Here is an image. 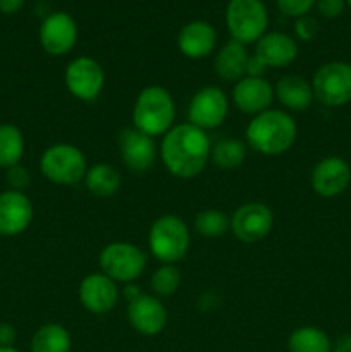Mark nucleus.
I'll use <instances>...</instances> for the list:
<instances>
[{"label":"nucleus","instance_id":"1","mask_svg":"<svg viewBox=\"0 0 351 352\" xmlns=\"http://www.w3.org/2000/svg\"><path fill=\"white\" fill-rule=\"evenodd\" d=\"M210 157V141L205 131L193 124H179L165 133L162 141V160L172 175L196 177Z\"/></svg>","mask_w":351,"mask_h":352},{"label":"nucleus","instance_id":"2","mask_svg":"<svg viewBox=\"0 0 351 352\" xmlns=\"http://www.w3.org/2000/svg\"><path fill=\"white\" fill-rule=\"evenodd\" d=\"M246 140L258 153L281 155L295 143L296 122L282 110H265L250 122Z\"/></svg>","mask_w":351,"mask_h":352},{"label":"nucleus","instance_id":"3","mask_svg":"<svg viewBox=\"0 0 351 352\" xmlns=\"http://www.w3.org/2000/svg\"><path fill=\"white\" fill-rule=\"evenodd\" d=\"M176 119V105L171 93L162 86H148L138 95L133 110L134 129L147 136L169 133Z\"/></svg>","mask_w":351,"mask_h":352},{"label":"nucleus","instance_id":"4","mask_svg":"<svg viewBox=\"0 0 351 352\" xmlns=\"http://www.w3.org/2000/svg\"><path fill=\"white\" fill-rule=\"evenodd\" d=\"M189 243L191 237L188 227L176 215H164L155 220L148 236L151 253L165 265H174L182 260L188 253Z\"/></svg>","mask_w":351,"mask_h":352},{"label":"nucleus","instance_id":"5","mask_svg":"<svg viewBox=\"0 0 351 352\" xmlns=\"http://www.w3.org/2000/svg\"><path fill=\"white\" fill-rule=\"evenodd\" d=\"M226 24L233 40L253 43L265 34L268 24L267 9L262 0H229L226 7Z\"/></svg>","mask_w":351,"mask_h":352},{"label":"nucleus","instance_id":"6","mask_svg":"<svg viewBox=\"0 0 351 352\" xmlns=\"http://www.w3.org/2000/svg\"><path fill=\"white\" fill-rule=\"evenodd\" d=\"M41 174L50 182L74 186L86 175V160L81 150L72 144H54L47 148L40 160Z\"/></svg>","mask_w":351,"mask_h":352},{"label":"nucleus","instance_id":"7","mask_svg":"<svg viewBox=\"0 0 351 352\" xmlns=\"http://www.w3.org/2000/svg\"><path fill=\"white\" fill-rule=\"evenodd\" d=\"M313 95L326 107H343L351 102V64L329 62L313 76Z\"/></svg>","mask_w":351,"mask_h":352},{"label":"nucleus","instance_id":"8","mask_svg":"<svg viewBox=\"0 0 351 352\" xmlns=\"http://www.w3.org/2000/svg\"><path fill=\"white\" fill-rule=\"evenodd\" d=\"M298 55V45L291 36L284 33H267L257 41L255 55L248 62V76L260 78L265 67H286Z\"/></svg>","mask_w":351,"mask_h":352},{"label":"nucleus","instance_id":"9","mask_svg":"<svg viewBox=\"0 0 351 352\" xmlns=\"http://www.w3.org/2000/svg\"><path fill=\"white\" fill-rule=\"evenodd\" d=\"M147 258L138 246L129 243H112L103 248L100 267L114 282H133L143 274Z\"/></svg>","mask_w":351,"mask_h":352},{"label":"nucleus","instance_id":"10","mask_svg":"<svg viewBox=\"0 0 351 352\" xmlns=\"http://www.w3.org/2000/svg\"><path fill=\"white\" fill-rule=\"evenodd\" d=\"M103 85H105V72L95 58H74L65 69V86L72 96L83 102H93L98 98Z\"/></svg>","mask_w":351,"mask_h":352},{"label":"nucleus","instance_id":"11","mask_svg":"<svg viewBox=\"0 0 351 352\" xmlns=\"http://www.w3.org/2000/svg\"><path fill=\"white\" fill-rule=\"evenodd\" d=\"M274 226V213L264 203H244L234 212L231 229L243 243H257L264 239Z\"/></svg>","mask_w":351,"mask_h":352},{"label":"nucleus","instance_id":"12","mask_svg":"<svg viewBox=\"0 0 351 352\" xmlns=\"http://www.w3.org/2000/svg\"><path fill=\"white\" fill-rule=\"evenodd\" d=\"M227 109H229V103H227V96L224 95L222 89L215 88V86H206V88L200 89L189 103V124L203 131L213 129L224 122Z\"/></svg>","mask_w":351,"mask_h":352},{"label":"nucleus","instance_id":"13","mask_svg":"<svg viewBox=\"0 0 351 352\" xmlns=\"http://www.w3.org/2000/svg\"><path fill=\"white\" fill-rule=\"evenodd\" d=\"M78 40V26L65 12H54L41 23L40 43L50 55L61 57L67 54Z\"/></svg>","mask_w":351,"mask_h":352},{"label":"nucleus","instance_id":"14","mask_svg":"<svg viewBox=\"0 0 351 352\" xmlns=\"http://www.w3.org/2000/svg\"><path fill=\"white\" fill-rule=\"evenodd\" d=\"M33 220V205L23 191L0 192V236H19Z\"/></svg>","mask_w":351,"mask_h":352},{"label":"nucleus","instance_id":"15","mask_svg":"<svg viewBox=\"0 0 351 352\" xmlns=\"http://www.w3.org/2000/svg\"><path fill=\"white\" fill-rule=\"evenodd\" d=\"M351 182V167L344 158L327 157L315 165L312 186L322 198H334L346 191Z\"/></svg>","mask_w":351,"mask_h":352},{"label":"nucleus","instance_id":"16","mask_svg":"<svg viewBox=\"0 0 351 352\" xmlns=\"http://www.w3.org/2000/svg\"><path fill=\"white\" fill-rule=\"evenodd\" d=\"M119 151L126 167L133 172L151 168L157 157L153 140L138 129H124L119 134Z\"/></svg>","mask_w":351,"mask_h":352},{"label":"nucleus","instance_id":"17","mask_svg":"<svg viewBox=\"0 0 351 352\" xmlns=\"http://www.w3.org/2000/svg\"><path fill=\"white\" fill-rule=\"evenodd\" d=\"M127 318L136 332L143 336H157L167 323V311L157 298L141 294L129 301Z\"/></svg>","mask_w":351,"mask_h":352},{"label":"nucleus","instance_id":"18","mask_svg":"<svg viewBox=\"0 0 351 352\" xmlns=\"http://www.w3.org/2000/svg\"><path fill=\"white\" fill-rule=\"evenodd\" d=\"M119 291L116 282L105 274H92L79 285V299L88 311L103 315L116 306Z\"/></svg>","mask_w":351,"mask_h":352},{"label":"nucleus","instance_id":"19","mask_svg":"<svg viewBox=\"0 0 351 352\" xmlns=\"http://www.w3.org/2000/svg\"><path fill=\"white\" fill-rule=\"evenodd\" d=\"M233 100L236 103L237 109L244 113H258L268 110L274 100V89H272L270 82L265 81L264 78H255V76H248V78L240 79L234 86Z\"/></svg>","mask_w":351,"mask_h":352},{"label":"nucleus","instance_id":"20","mask_svg":"<svg viewBox=\"0 0 351 352\" xmlns=\"http://www.w3.org/2000/svg\"><path fill=\"white\" fill-rule=\"evenodd\" d=\"M217 34L212 24L205 21H193L181 30L178 36L179 50L188 58H203L215 48Z\"/></svg>","mask_w":351,"mask_h":352},{"label":"nucleus","instance_id":"21","mask_svg":"<svg viewBox=\"0 0 351 352\" xmlns=\"http://www.w3.org/2000/svg\"><path fill=\"white\" fill-rule=\"evenodd\" d=\"M248 52L243 43L231 40L224 45L215 57V72L224 81H240L248 72Z\"/></svg>","mask_w":351,"mask_h":352},{"label":"nucleus","instance_id":"22","mask_svg":"<svg viewBox=\"0 0 351 352\" xmlns=\"http://www.w3.org/2000/svg\"><path fill=\"white\" fill-rule=\"evenodd\" d=\"M275 95L286 109L295 110V112L306 110L315 98L312 85L301 76H284L279 79L275 86Z\"/></svg>","mask_w":351,"mask_h":352},{"label":"nucleus","instance_id":"23","mask_svg":"<svg viewBox=\"0 0 351 352\" xmlns=\"http://www.w3.org/2000/svg\"><path fill=\"white\" fill-rule=\"evenodd\" d=\"M71 336L57 323H47L34 332L31 339V352H69Z\"/></svg>","mask_w":351,"mask_h":352},{"label":"nucleus","instance_id":"24","mask_svg":"<svg viewBox=\"0 0 351 352\" xmlns=\"http://www.w3.org/2000/svg\"><path fill=\"white\" fill-rule=\"evenodd\" d=\"M85 179L88 191L102 198L116 195L120 188V174L107 164L93 165L89 170H86Z\"/></svg>","mask_w":351,"mask_h":352},{"label":"nucleus","instance_id":"25","mask_svg":"<svg viewBox=\"0 0 351 352\" xmlns=\"http://www.w3.org/2000/svg\"><path fill=\"white\" fill-rule=\"evenodd\" d=\"M289 352H332V342L323 330L317 327H301L291 333Z\"/></svg>","mask_w":351,"mask_h":352},{"label":"nucleus","instance_id":"26","mask_svg":"<svg viewBox=\"0 0 351 352\" xmlns=\"http://www.w3.org/2000/svg\"><path fill=\"white\" fill-rule=\"evenodd\" d=\"M24 155V138L19 127L0 124V167L10 168L21 162Z\"/></svg>","mask_w":351,"mask_h":352},{"label":"nucleus","instance_id":"27","mask_svg":"<svg viewBox=\"0 0 351 352\" xmlns=\"http://www.w3.org/2000/svg\"><path fill=\"white\" fill-rule=\"evenodd\" d=\"M210 157L213 164L220 168H237L246 157V146L237 140H222L210 148Z\"/></svg>","mask_w":351,"mask_h":352},{"label":"nucleus","instance_id":"28","mask_svg":"<svg viewBox=\"0 0 351 352\" xmlns=\"http://www.w3.org/2000/svg\"><path fill=\"white\" fill-rule=\"evenodd\" d=\"M231 219L220 210H205L195 219V229L205 237H220L229 230Z\"/></svg>","mask_w":351,"mask_h":352},{"label":"nucleus","instance_id":"29","mask_svg":"<svg viewBox=\"0 0 351 352\" xmlns=\"http://www.w3.org/2000/svg\"><path fill=\"white\" fill-rule=\"evenodd\" d=\"M181 275L174 265H164L151 277V291L158 296H172L179 287Z\"/></svg>","mask_w":351,"mask_h":352},{"label":"nucleus","instance_id":"30","mask_svg":"<svg viewBox=\"0 0 351 352\" xmlns=\"http://www.w3.org/2000/svg\"><path fill=\"white\" fill-rule=\"evenodd\" d=\"M317 0H277V7L284 16L303 17L312 10Z\"/></svg>","mask_w":351,"mask_h":352},{"label":"nucleus","instance_id":"31","mask_svg":"<svg viewBox=\"0 0 351 352\" xmlns=\"http://www.w3.org/2000/svg\"><path fill=\"white\" fill-rule=\"evenodd\" d=\"M317 10L326 19H336L343 14L346 0H317Z\"/></svg>","mask_w":351,"mask_h":352},{"label":"nucleus","instance_id":"32","mask_svg":"<svg viewBox=\"0 0 351 352\" xmlns=\"http://www.w3.org/2000/svg\"><path fill=\"white\" fill-rule=\"evenodd\" d=\"M7 181H9L10 188H12L14 191H23V189L30 184V172L17 164L14 165V167L7 168Z\"/></svg>","mask_w":351,"mask_h":352},{"label":"nucleus","instance_id":"33","mask_svg":"<svg viewBox=\"0 0 351 352\" xmlns=\"http://www.w3.org/2000/svg\"><path fill=\"white\" fill-rule=\"evenodd\" d=\"M295 30L299 40L310 41L313 36H315L317 31H319V23H317L313 17L303 16V17H298V21H296Z\"/></svg>","mask_w":351,"mask_h":352},{"label":"nucleus","instance_id":"34","mask_svg":"<svg viewBox=\"0 0 351 352\" xmlns=\"http://www.w3.org/2000/svg\"><path fill=\"white\" fill-rule=\"evenodd\" d=\"M16 339V329L10 323H0V347H14Z\"/></svg>","mask_w":351,"mask_h":352},{"label":"nucleus","instance_id":"35","mask_svg":"<svg viewBox=\"0 0 351 352\" xmlns=\"http://www.w3.org/2000/svg\"><path fill=\"white\" fill-rule=\"evenodd\" d=\"M24 6V0H0V12L14 14L21 10Z\"/></svg>","mask_w":351,"mask_h":352},{"label":"nucleus","instance_id":"36","mask_svg":"<svg viewBox=\"0 0 351 352\" xmlns=\"http://www.w3.org/2000/svg\"><path fill=\"white\" fill-rule=\"evenodd\" d=\"M332 352H351V333L341 336L332 346Z\"/></svg>","mask_w":351,"mask_h":352},{"label":"nucleus","instance_id":"37","mask_svg":"<svg viewBox=\"0 0 351 352\" xmlns=\"http://www.w3.org/2000/svg\"><path fill=\"white\" fill-rule=\"evenodd\" d=\"M124 294H126L127 301H133L138 296H141V292L138 291V287H134V285H129V287H126V292H124Z\"/></svg>","mask_w":351,"mask_h":352},{"label":"nucleus","instance_id":"38","mask_svg":"<svg viewBox=\"0 0 351 352\" xmlns=\"http://www.w3.org/2000/svg\"><path fill=\"white\" fill-rule=\"evenodd\" d=\"M0 352H19V351L14 349V347H0Z\"/></svg>","mask_w":351,"mask_h":352},{"label":"nucleus","instance_id":"39","mask_svg":"<svg viewBox=\"0 0 351 352\" xmlns=\"http://www.w3.org/2000/svg\"><path fill=\"white\" fill-rule=\"evenodd\" d=\"M346 3H348V6H350V7H351V0H346Z\"/></svg>","mask_w":351,"mask_h":352}]
</instances>
